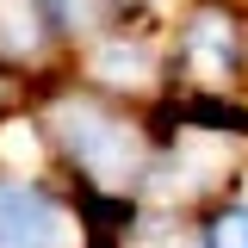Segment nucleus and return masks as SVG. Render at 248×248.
Wrapping results in <instances>:
<instances>
[{"label": "nucleus", "instance_id": "2", "mask_svg": "<svg viewBox=\"0 0 248 248\" xmlns=\"http://www.w3.org/2000/svg\"><path fill=\"white\" fill-rule=\"evenodd\" d=\"M0 248H68V211L31 180H0Z\"/></svg>", "mask_w": 248, "mask_h": 248}, {"label": "nucleus", "instance_id": "1", "mask_svg": "<svg viewBox=\"0 0 248 248\" xmlns=\"http://www.w3.org/2000/svg\"><path fill=\"white\" fill-rule=\"evenodd\" d=\"M62 118H68L62 124V143H68V155L87 168L93 180H130L137 174V137L118 118H106L93 106H68Z\"/></svg>", "mask_w": 248, "mask_h": 248}, {"label": "nucleus", "instance_id": "3", "mask_svg": "<svg viewBox=\"0 0 248 248\" xmlns=\"http://www.w3.org/2000/svg\"><path fill=\"white\" fill-rule=\"evenodd\" d=\"M186 62L205 75V81H223L236 68V31H230V13H199L186 25Z\"/></svg>", "mask_w": 248, "mask_h": 248}, {"label": "nucleus", "instance_id": "5", "mask_svg": "<svg viewBox=\"0 0 248 248\" xmlns=\"http://www.w3.org/2000/svg\"><path fill=\"white\" fill-rule=\"evenodd\" d=\"M37 6H44V19L62 25V31H93L99 19H106L112 0H37Z\"/></svg>", "mask_w": 248, "mask_h": 248}, {"label": "nucleus", "instance_id": "4", "mask_svg": "<svg viewBox=\"0 0 248 248\" xmlns=\"http://www.w3.org/2000/svg\"><path fill=\"white\" fill-rule=\"evenodd\" d=\"M205 248H248V205H217L205 217Z\"/></svg>", "mask_w": 248, "mask_h": 248}]
</instances>
